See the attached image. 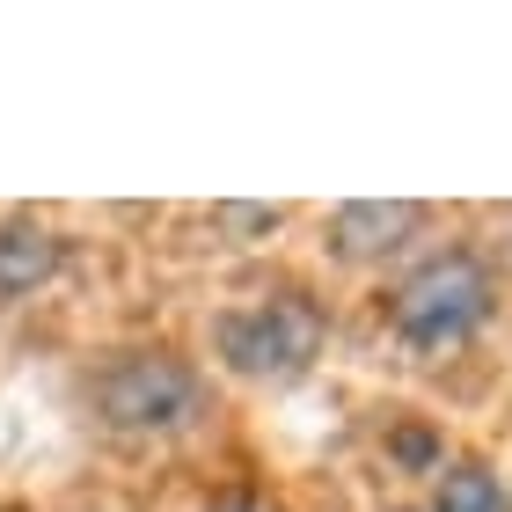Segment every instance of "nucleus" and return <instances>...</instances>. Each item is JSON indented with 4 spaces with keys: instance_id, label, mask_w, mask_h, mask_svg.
Segmentation results:
<instances>
[{
    "instance_id": "obj_1",
    "label": "nucleus",
    "mask_w": 512,
    "mask_h": 512,
    "mask_svg": "<svg viewBox=\"0 0 512 512\" xmlns=\"http://www.w3.org/2000/svg\"><path fill=\"white\" fill-rule=\"evenodd\" d=\"M491 271L476 264L469 249H447L432 256V264H417L403 278V293H395V330H403V344H417V352H447V344L476 337L483 322H491Z\"/></svg>"
},
{
    "instance_id": "obj_2",
    "label": "nucleus",
    "mask_w": 512,
    "mask_h": 512,
    "mask_svg": "<svg viewBox=\"0 0 512 512\" xmlns=\"http://www.w3.org/2000/svg\"><path fill=\"white\" fill-rule=\"evenodd\" d=\"M96 410L110 432H176L205 410V381L176 352H125L96 374Z\"/></svg>"
},
{
    "instance_id": "obj_3",
    "label": "nucleus",
    "mask_w": 512,
    "mask_h": 512,
    "mask_svg": "<svg viewBox=\"0 0 512 512\" xmlns=\"http://www.w3.org/2000/svg\"><path fill=\"white\" fill-rule=\"evenodd\" d=\"M213 344L235 374H300L315 352H322V308L300 293H271V300H249V308H227L213 322Z\"/></svg>"
},
{
    "instance_id": "obj_4",
    "label": "nucleus",
    "mask_w": 512,
    "mask_h": 512,
    "mask_svg": "<svg viewBox=\"0 0 512 512\" xmlns=\"http://www.w3.org/2000/svg\"><path fill=\"white\" fill-rule=\"evenodd\" d=\"M417 220H425V213H417L410 198H395V205H374V198H366V205H337L330 249H337V256H388Z\"/></svg>"
},
{
    "instance_id": "obj_5",
    "label": "nucleus",
    "mask_w": 512,
    "mask_h": 512,
    "mask_svg": "<svg viewBox=\"0 0 512 512\" xmlns=\"http://www.w3.org/2000/svg\"><path fill=\"white\" fill-rule=\"evenodd\" d=\"M52 264H59V235L52 227H37V220H8L0 227V300L37 293L44 278H52Z\"/></svg>"
},
{
    "instance_id": "obj_6",
    "label": "nucleus",
    "mask_w": 512,
    "mask_h": 512,
    "mask_svg": "<svg viewBox=\"0 0 512 512\" xmlns=\"http://www.w3.org/2000/svg\"><path fill=\"white\" fill-rule=\"evenodd\" d=\"M432 512H512V498H505V483H498L491 469L461 461V469H447V476H439V498H432Z\"/></svg>"
},
{
    "instance_id": "obj_7",
    "label": "nucleus",
    "mask_w": 512,
    "mask_h": 512,
    "mask_svg": "<svg viewBox=\"0 0 512 512\" xmlns=\"http://www.w3.org/2000/svg\"><path fill=\"white\" fill-rule=\"evenodd\" d=\"M388 447H395V461H403V469H432V454H439V447H432V432H417V425H403V432L388 439Z\"/></svg>"
},
{
    "instance_id": "obj_8",
    "label": "nucleus",
    "mask_w": 512,
    "mask_h": 512,
    "mask_svg": "<svg viewBox=\"0 0 512 512\" xmlns=\"http://www.w3.org/2000/svg\"><path fill=\"white\" fill-rule=\"evenodd\" d=\"M227 512H249V505H227Z\"/></svg>"
}]
</instances>
